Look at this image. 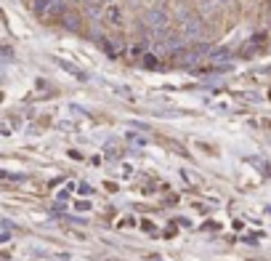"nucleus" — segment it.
Returning <instances> with one entry per match:
<instances>
[{
  "label": "nucleus",
  "instance_id": "obj_1",
  "mask_svg": "<svg viewBox=\"0 0 271 261\" xmlns=\"http://www.w3.org/2000/svg\"><path fill=\"white\" fill-rule=\"evenodd\" d=\"M101 19L109 24V27H115V30L125 27V11H122L120 3H107V5H104V8H101Z\"/></svg>",
  "mask_w": 271,
  "mask_h": 261
},
{
  "label": "nucleus",
  "instance_id": "obj_2",
  "mask_svg": "<svg viewBox=\"0 0 271 261\" xmlns=\"http://www.w3.org/2000/svg\"><path fill=\"white\" fill-rule=\"evenodd\" d=\"M147 27H149L151 32H157V35L168 32V27H170L168 11H162V8H151V11H147Z\"/></svg>",
  "mask_w": 271,
  "mask_h": 261
},
{
  "label": "nucleus",
  "instance_id": "obj_3",
  "mask_svg": "<svg viewBox=\"0 0 271 261\" xmlns=\"http://www.w3.org/2000/svg\"><path fill=\"white\" fill-rule=\"evenodd\" d=\"M181 30L186 37H200L202 35V22L197 16H183L181 19Z\"/></svg>",
  "mask_w": 271,
  "mask_h": 261
},
{
  "label": "nucleus",
  "instance_id": "obj_4",
  "mask_svg": "<svg viewBox=\"0 0 271 261\" xmlns=\"http://www.w3.org/2000/svg\"><path fill=\"white\" fill-rule=\"evenodd\" d=\"M51 8H54V0H35L32 3V11L43 19H51Z\"/></svg>",
  "mask_w": 271,
  "mask_h": 261
},
{
  "label": "nucleus",
  "instance_id": "obj_5",
  "mask_svg": "<svg viewBox=\"0 0 271 261\" xmlns=\"http://www.w3.org/2000/svg\"><path fill=\"white\" fill-rule=\"evenodd\" d=\"M229 0H205V5H208V8H218V5H226Z\"/></svg>",
  "mask_w": 271,
  "mask_h": 261
},
{
  "label": "nucleus",
  "instance_id": "obj_6",
  "mask_svg": "<svg viewBox=\"0 0 271 261\" xmlns=\"http://www.w3.org/2000/svg\"><path fill=\"white\" fill-rule=\"evenodd\" d=\"M98 3H104V5H107V3H115V0H98Z\"/></svg>",
  "mask_w": 271,
  "mask_h": 261
},
{
  "label": "nucleus",
  "instance_id": "obj_7",
  "mask_svg": "<svg viewBox=\"0 0 271 261\" xmlns=\"http://www.w3.org/2000/svg\"><path fill=\"white\" fill-rule=\"evenodd\" d=\"M85 3H88V5H90V3H96V0H85Z\"/></svg>",
  "mask_w": 271,
  "mask_h": 261
}]
</instances>
